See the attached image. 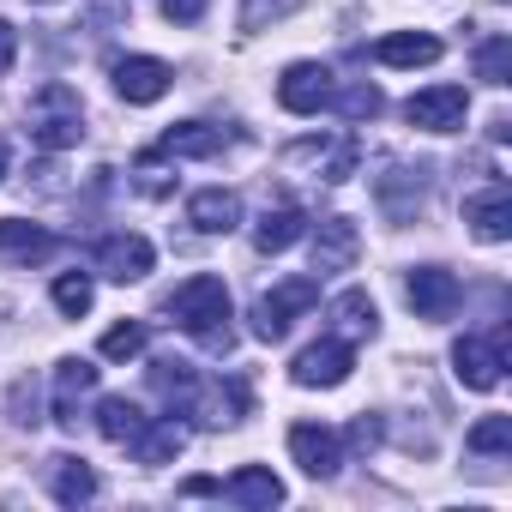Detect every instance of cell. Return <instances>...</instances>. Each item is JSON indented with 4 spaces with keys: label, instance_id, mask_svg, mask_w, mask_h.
Returning a JSON list of instances; mask_svg holds the SVG:
<instances>
[{
    "label": "cell",
    "instance_id": "obj_1",
    "mask_svg": "<svg viewBox=\"0 0 512 512\" xmlns=\"http://www.w3.org/2000/svg\"><path fill=\"white\" fill-rule=\"evenodd\" d=\"M169 314H175V326H181L199 350H211V356H229V350H235V326H229V290H223V278H211V272L187 278V284L169 296Z\"/></svg>",
    "mask_w": 512,
    "mask_h": 512
},
{
    "label": "cell",
    "instance_id": "obj_2",
    "mask_svg": "<svg viewBox=\"0 0 512 512\" xmlns=\"http://www.w3.org/2000/svg\"><path fill=\"white\" fill-rule=\"evenodd\" d=\"M31 139L43 145V151H73L79 139H85V103H79V91L73 85H43L37 97H31Z\"/></svg>",
    "mask_w": 512,
    "mask_h": 512
},
{
    "label": "cell",
    "instance_id": "obj_3",
    "mask_svg": "<svg viewBox=\"0 0 512 512\" xmlns=\"http://www.w3.org/2000/svg\"><path fill=\"white\" fill-rule=\"evenodd\" d=\"M320 302V278H284L278 290H266L260 302H253V338L260 344H284L296 314H308Z\"/></svg>",
    "mask_w": 512,
    "mask_h": 512
},
{
    "label": "cell",
    "instance_id": "obj_4",
    "mask_svg": "<svg viewBox=\"0 0 512 512\" xmlns=\"http://www.w3.org/2000/svg\"><path fill=\"white\" fill-rule=\"evenodd\" d=\"M452 374H458L470 392H494V386L506 380V326H500L494 338L464 332V338L452 344Z\"/></svg>",
    "mask_w": 512,
    "mask_h": 512
},
{
    "label": "cell",
    "instance_id": "obj_5",
    "mask_svg": "<svg viewBox=\"0 0 512 512\" xmlns=\"http://www.w3.org/2000/svg\"><path fill=\"white\" fill-rule=\"evenodd\" d=\"M350 368H356V350L344 344V338H320V344H308L296 362H290V380L296 386H320V392H332V386H344L350 380Z\"/></svg>",
    "mask_w": 512,
    "mask_h": 512
},
{
    "label": "cell",
    "instance_id": "obj_6",
    "mask_svg": "<svg viewBox=\"0 0 512 512\" xmlns=\"http://www.w3.org/2000/svg\"><path fill=\"white\" fill-rule=\"evenodd\" d=\"M464 115H470L464 85H428V91H416V97L404 103V121L422 127V133H458Z\"/></svg>",
    "mask_w": 512,
    "mask_h": 512
},
{
    "label": "cell",
    "instance_id": "obj_7",
    "mask_svg": "<svg viewBox=\"0 0 512 512\" xmlns=\"http://www.w3.org/2000/svg\"><path fill=\"white\" fill-rule=\"evenodd\" d=\"M404 296H410L416 320H452L458 302H464V284H458L446 266H416V272L404 278Z\"/></svg>",
    "mask_w": 512,
    "mask_h": 512
},
{
    "label": "cell",
    "instance_id": "obj_8",
    "mask_svg": "<svg viewBox=\"0 0 512 512\" xmlns=\"http://www.w3.org/2000/svg\"><path fill=\"white\" fill-rule=\"evenodd\" d=\"M151 266H157V247H151L145 235H133V229H121V235H103V241H97V272H103V278H115V284H139Z\"/></svg>",
    "mask_w": 512,
    "mask_h": 512
},
{
    "label": "cell",
    "instance_id": "obj_9",
    "mask_svg": "<svg viewBox=\"0 0 512 512\" xmlns=\"http://www.w3.org/2000/svg\"><path fill=\"white\" fill-rule=\"evenodd\" d=\"M362 253V229L350 217H320L314 223V278H332V272H350Z\"/></svg>",
    "mask_w": 512,
    "mask_h": 512
},
{
    "label": "cell",
    "instance_id": "obj_10",
    "mask_svg": "<svg viewBox=\"0 0 512 512\" xmlns=\"http://www.w3.org/2000/svg\"><path fill=\"white\" fill-rule=\"evenodd\" d=\"M278 103H284L290 115H320V109L332 103V67H320V61H296V67H284V79H278Z\"/></svg>",
    "mask_w": 512,
    "mask_h": 512
},
{
    "label": "cell",
    "instance_id": "obj_11",
    "mask_svg": "<svg viewBox=\"0 0 512 512\" xmlns=\"http://www.w3.org/2000/svg\"><path fill=\"white\" fill-rule=\"evenodd\" d=\"M55 253H61V235H49L43 223L0 217V266H43Z\"/></svg>",
    "mask_w": 512,
    "mask_h": 512
},
{
    "label": "cell",
    "instance_id": "obj_12",
    "mask_svg": "<svg viewBox=\"0 0 512 512\" xmlns=\"http://www.w3.org/2000/svg\"><path fill=\"white\" fill-rule=\"evenodd\" d=\"M290 458H296L308 476H338V464H344V434H338V428H320V422H296V428H290Z\"/></svg>",
    "mask_w": 512,
    "mask_h": 512
},
{
    "label": "cell",
    "instance_id": "obj_13",
    "mask_svg": "<svg viewBox=\"0 0 512 512\" xmlns=\"http://www.w3.org/2000/svg\"><path fill=\"white\" fill-rule=\"evenodd\" d=\"M169 85H175V67L157 61V55H127V61H115V91H121L127 103H157Z\"/></svg>",
    "mask_w": 512,
    "mask_h": 512
},
{
    "label": "cell",
    "instance_id": "obj_14",
    "mask_svg": "<svg viewBox=\"0 0 512 512\" xmlns=\"http://www.w3.org/2000/svg\"><path fill=\"white\" fill-rule=\"evenodd\" d=\"M464 223L476 229V241H506L512 235V187L488 181L482 193H470L464 199Z\"/></svg>",
    "mask_w": 512,
    "mask_h": 512
},
{
    "label": "cell",
    "instance_id": "obj_15",
    "mask_svg": "<svg viewBox=\"0 0 512 512\" xmlns=\"http://www.w3.org/2000/svg\"><path fill=\"white\" fill-rule=\"evenodd\" d=\"M356 157H362V151H356V139H350V133H338V139H302V145H290V163H314V169H320V181H332V187L356 175Z\"/></svg>",
    "mask_w": 512,
    "mask_h": 512
},
{
    "label": "cell",
    "instance_id": "obj_16",
    "mask_svg": "<svg viewBox=\"0 0 512 512\" xmlns=\"http://www.w3.org/2000/svg\"><path fill=\"white\" fill-rule=\"evenodd\" d=\"M187 223H193L199 235H229V229L241 223V193H229V187H199V193L187 199Z\"/></svg>",
    "mask_w": 512,
    "mask_h": 512
},
{
    "label": "cell",
    "instance_id": "obj_17",
    "mask_svg": "<svg viewBox=\"0 0 512 512\" xmlns=\"http://www.w3.org/2000/svg\"><path fill=\"white\" fill-rule=\"evenodd\" d=\"M91 386H97V368L85 356H67L55 368V422L61 428H79V404L91 398Z\"/></svg>",
    "mask_w": 512,
    "mask_h": 512
},
{
    "label": "cell",
    "instance_id": "obj_18",
    "mask_svg": "<svg viewBox=\"0 0 512 512\" xmlns=\"http://www.w3.org/2000/svg\"><path fill=\"white\" fill-rule=\"evenodd\" d=\"M235 133L223 127H205V121H175L163 139H157V157H217Z\"/></svg>",
    "mask_w": 512,
    "mask_h": 512
},
{
    "label": "cell",
    "instance_id": "obj_19",
    "mask_svg": "<svg viewBox=\"0 0 512 512\" xmlns=\"http://www.w3.org/2000/svg\"><path fill=\"white\" fill-rule=\"evenodd\" d=\"M223 494L235 500V506H253V512H272L278 500H284V482L266 470V464H241L229 482H223Z\"/></svg>",
    "mask_w": 512,
    "mask_h": 512
},
{
    "label": "cell",
    "instance_id": "obj_20",
    "mask_svg": "<svg viewBox=\"0 0 512 512\" xmlns=\"http://www.w3.org/2000/svg\"><path fill=\"white\" fill-rule=\"evenodd\" d=\"M374 61L380 67H434L440 61V37H428V31H392V37L374 43Z\"/></svg>",
    "mask_w": 512,
    "mask_h": 512
},
{
    "label": "cell",
    "instance_id": "obj_21",
    "mask_svg": "<svg viewBox=\"0 0 512 512\" xmlns=\"http://www.w3.org/2000/svg\"><path fill=\"white\" fill-rule=\"evenodd\" d=\"M151 386H157V398L169 404V410H193L199 404V374H193V362H175V356H157L151 362Z\"/></svg>",
    "mask_w": 512,
    "mask_h": 512
},
{
    "label": "cell",
    "instance_id": "obj_22",
    "mask_svg": "<svg viewBox=\"0 0 512 512\" xmlns=\"http://www.w3.org/2000/svg\"><path fill=\"white\" fill-rule=\"evenodd\" d=\"M374 193H380V205H386L392 223H410L422 211V169H386L374 181Z\"/></svg>",
    "mask_w": 512,
    "mask_h": 512
},
{
    "label": "cell",
    "instance_id": "obj_23",
    "mask_svg": "<svg viewBox=\"0 0 512 512\" xmlns=\"http://www.w3.org/2000/svg\"><path fill=\"white\" fill-rule=\"evenodd\" d=\"M127 446H133V458H139V464H151V470H157V464L181 458V446H187V428H181L175 416H169V422H151V416H145V428H139Z\"/></svg>",
    "mask_w": 512,
    "mask_h": 512
},
{
    "label": "cell",
    "instance_id": "obj_24",
    "mask_svg": "<svg viewBox=\"0 0 512 512\" xmlns=\"http://www.w3.org/2000/svg\"><path fill=\"white\" fill-rule=\"evenodd\" d=\"M302 229H308V217L296 205H272V211H260V223H253V247H260V253H284V247L302 241Z\"/></svg>",
    "mask_w": 512,
    "mask_h": 512
},
{
    "label": "cell",
    "instance_id": "obj_25",
    "mask_svg": "<svg viewBox=\"0 0 512 512\" xmlns=\"http://www.w3.org/2000/svg\"><path fill=\"white\" fill-rule=\"evenodd\" d=\"M332 320H338L344 344H356V338H374V332H380V308H374V296H368V290H344V296L332 302Z\"/></svg>",
    "mask_w": 512,
    "mask_h": 512
},
{
    "label": "cell",
    "instance_id": "obj_26",
    "mask_svg": "<svg viewBox=\"0 0 512 512\" xmlns=\"http://www.w3.org/2000/svg\"><path fill=\"white\" fill-rule=\"evenodd\" d=\"M139 428H145V410H139L133 398H103V404H97V434H103L109 446H127Z\"/></svg>",
    "mask_w": 512,
    "mask_h": 512
},
{
    "label": "cell",
    "instance_id": "obj_27",
    "mask_svg": "<svg viewBox=\"0 0 512 512\" xmlns=\"http://www.w3.org/2000/svg\"><path fill=\"white\" fill-rule=\"evenodd\" d=\"M97 470L85 464V458H55V500L61 506H85V500H97Z\"/></svg>",
    "mask_w": 512,
    "mask_h": 512
},
{
    "label": "cell",
    "instance_id": "obj_28",
    "mask_svg": "<svg viewBox=\"0 0 512 512\" xmlns=\"http://www.w3.org/2000/svg\"><path fill=\"white\" fill-rule=\"evenodd\" d=\"M476 79L494 85V91L512 85V37H482L476 43Z\"/></svg>",
    "mask_w": 512,
    "mask_h": 512
},
{
    "label": "cell",
    "instance_id": "obj_29",
    "mask_svg": "<svg viewBox=\"0 0 512 512\" xmlns=\"http://www.w3.org/2000/svg\"><path fill=\"white\" fill-rule=\"evenodd\" d=\"M464 446H470L476 458H500V452H512V416H482V422L464 434Z\"/></svg>",
    "mask_w": 512,
    "mask_h": 512
},
{
    "label": "cell",
    "instance_id": "obj_30",
    "mask_svg": "<svg viewBox=\"0 0 512 512\" xmlns=\"http://www.w3.org/2000/svg\"><path fill=\"white\" fill-rule=\"evenodd\" d=\"M91 302H97V284H91L85 272H61V278H55V308H61L67 320L91 314Z\"/></svg>",
    "mask_w": 512,
    "mask_h": 512
},
{
    "label": "cell",
    "instance_id": "obj_31",
    "mask_svg": "<svg viewBox=\"0 0 512 512\" xmlns=\"http://www.w3.org/2000/svg\"><path fill=\"white\" fill-rule=\"evenodd\" d=\"M145 344H151V332H145L139 320H121V326H109V332H103V344H97V350H103L109 362H133V356H145Z\"/></svg>",
    "mask_w": 512,
    "mask_h": 512
},
{
    "label": "cell",
    "instance_id": "obj_32",
    "mask_svg": "<svg viewBox=\"0 0 512 512\" xmlns=\"http://www.w3.org/2000/svg\"><path fill=\"white\" fill-rule=\"evenodd\" d=\"M290 13H302V0H241V31H266Z\"/></svg>",
    "mask_w": 512,
    "mask_h": 512
},
{
    "label": "cell",
    "instance_id": "obj_33",
    "mask_svg": "<svg viewBox=\"0 0 512 512\" xmlns=\"http://www.w3.org/2000/svg\"><path fill=\"white\" fill-rule=\"evenodd\" d=\"M332 103H338V115H344V121H374V115L386 109V97H380L374 85H350L344 97L332 91Z\"/></svg>",
    "mask_w": 512,
    "mask_h": 512
},
{
    "label": "cell",
    "instance_id": "obj_34",
    "mask_svg": "<svg viewBox=\"0 0 512 512\" xmlns=\"http://www.w3.org/2000/svg\"><path fill=\"white\" fill-rule=\"evenodd\" d=\"M133 175H139V193H151V199H163V193H169V169L157 163V151H145Z\"/></svg>",
    "mask_w": 512,
    "mask_h": 512
},
{
    "label": "cell",
    "instance_id": "obj_35",
    "mask_svg": "<svg viewBox=\"0 0 512 512\" xmlns=\"http://www.w3.org/2000/svg\"><path fill=\"white\" fill-rule=\"evenodd\" d=\"M205 7H211V0H163V19L169 25H199Z\"/></svg>",
    "mask_w": 512,
    "mask_h": 512
},
{
    "label": "cell",
    "instance_id": "obj_36",
    "mask_svg": "<svg viewBox=\"0 0 512 512\" xmlns=\"http://www.w3.org/2000/svg\"><path fill=\"white\" fill-rule=\"evenodd\" d=\"M13 61H19V31L0 19V73H13Z\"/></svg>",
    "mask_w": 512,
    "mask_h": 512
},
{
    "label": "cell",
    "instance_id": "obj_37",
    "mask_svg": "<svg viewBox=\"0 0 512 512\" xmlns=\"http://www.w3.org/2000/svg\"><path fill=\"white\" fill-rule=\"evenodd\" d=\"M374 440H380V422L356 416V422H350V446H374Z\"/></svg>",
    "mask_w": 512,
    "mask_h": 512
},
{
    "label": "cell",
    "instance_id": "obj_38",
    "mask_svg": "<svg viewBox=\"0 0 512 512\" xmlns=\"http://www.w3.org/2000/svg\"><path fill=\"white\" fill-rule=\"evenodd\" d=\"M0 175H7V145H0Z\"/></svg>",
    "mask_w": 512,
    "mask_h": 512
},
{
    "label": "cell",
    "instance_id": "obj_39",
    "mask_svg": "<svg viewBox=\"0 0 512 512\" xmlns=\"http://www.w3.org/2000/svg\"><path fill=\"white\" fill-rule=\"evenodd\" d=\"M31 7H55V0H31Z\"/></svg>",
    "mask_w": 512,
    "mask_h": 512
}]
</instances>
